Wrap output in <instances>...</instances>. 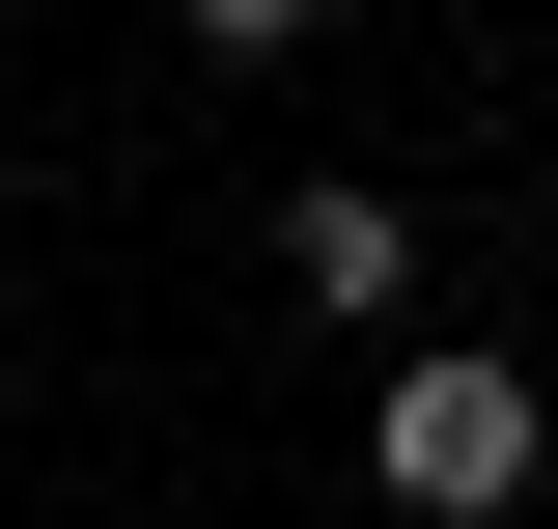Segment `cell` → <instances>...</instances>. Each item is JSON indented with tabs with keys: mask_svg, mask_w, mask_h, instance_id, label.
Wrapping results in <instances>:
<instances>
[{
	"mask_svg": "<svg viewBox=\"0 0 558 529\" xmlns=\"http://www.w3.org/2000/svg\"><path fill=\"white\" fill-rule=\"evenodd\" d=\"M363 473H391L418 529H502V502L558 473V391L502 362V334H447V362H391V418H363Z\"/></svg>",
	"mask_w": 558,
	"mask_h": 529,
	"instance_id": "obj_1",
	"label": "cell"
},
{
	"mask_svg": "<svg viewBox=\"0 0 558 529\" xmlns=\"http://www.w3.org/2000/svg\"><path fill=\"white\" fill-rule=\"evenodd\" d=\"M279 307L391 334V307H418V196H363V168H307V196H279Z\"/></svg>",
	"mask_w": 558,
	"mask_h": 529,
	"instance_id": "obj_2",
	"label": "cell"
},
{
	"mask_svg": "<svg viewBox=\"0 0 558 529\" xmlns=\"http://www.w3.org/2000/svg\"><path fill=\"white\" fill-rule=\"evenodd\" d=\"M168 28H196V57H307V0H168Z\"/></svg>",
	"mask_w": 558,
	"mask_h": 529,
	"instance_id": "obj_3",
	"label": "cell"
}]
</instances>
